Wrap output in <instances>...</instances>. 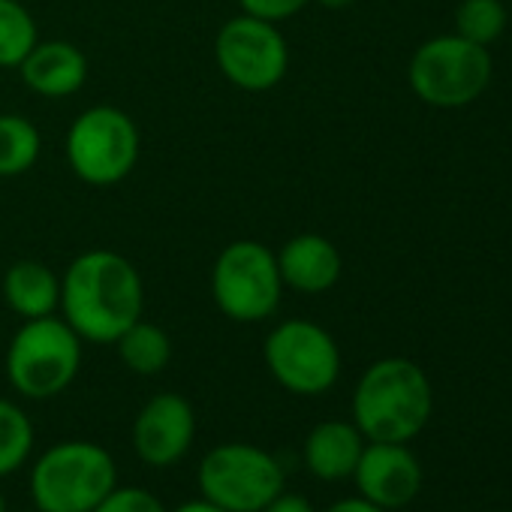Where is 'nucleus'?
Instances as JSON below:
<instances>
[{"instance_id":"obj_14","label":"nucleus","mask_w":512,"mask_h":512,"mask_svg":"<svg viewBox=\"0 0 512 512\" xmlns=\"http://www.w3.org/2000/svg\"><path fill=\"white\" fill-rule=\"evenodd\" d=\"M19 76L28 91L46 100H64L85 88L88 58L67 40H37L28 58L19 64Z\"/></svg>"},{"instance_id":"obj_29","label":"nucleus","mask_w":512,"mask_h":512,"mask_svg":"<svg viewBox=\"0 0 512 512\" xmlns=\"http://www.w3.org/2000/svg\"><path fill=\"white\" fill-rule=\"evenodd\" d=\"M509 19H512V10H509Z\"/></svg>"},{"instance_id":"obj_23","label":"nucleus","mask_w":512,"mask_h":512,"mask_svg":"<svg viewBox=\"0 0 512 512\" xmlns=\"http://www.w3.org/2000/svg\"><path fill=\"white\" fill-rule=\"evenodd\" d=\"M311 4H314V0H238L241 13L256 16V19H266V22H275V25L299 16Z\"/></svg>"},{"instance_id":"obj_5","label":"nucleus","mask_w":512,"mask_h":512,"mask_svg":"<svg viewBox=\"0 0 512 512\" xmlns=\"http://www.w3.org/2000/svg\"><path fill=\"white\" fill-rule=\"evenodd\" d=\"M284 290L275 250L256 238L229 241L211 266V299L232 323H266Z\"/></svg>"},{"instance_id":"obj_15","label":"nucleus","mask_w":512,"mask_h":512,"mask_svg":"<svg viewBox=\"0 0 512 512\" xmlns=\"http://www.w3.org/2000/svg\"><path fill=\"white\" fill-rule=\"evenodd\" d=\"M365 443L368 440L350 419H326L308 431L302 446V461L314 479L344 482L353 476Z\"/></svg>"},{"instance_id":"obj_7","label":"nucleus","mask_w":512,"mask_h":512,"mask_svg":"<svg viewBox=\"0 0 512 512\" xmlns=\"http://www.w3.org/2000/svg\"><path fill=\"white\" fill-rule=\"evenodd\" d=\"M494 61L485 46L458 34L425 40L407 67L413 94L434 109H464L479 100L491 82Z\"/></svg>"},{"instance_id":"obj_30","label":"nucleus","mask_w":512,"mask_h":512,"mask_svg":"<svg viewBox=\"0 0 512 512\" xmlns=\"http://www.w3.org/2000/svg\"><path fill=\"white\" fill-rule=\"evenodd\" d=\"M31 512H40V509H31Z\"/></svg>"},{"instance_id":"obj_3","label":"nucleus","mask_w":512,"mask_h":512,"mask_svg":"<svg viewBox=\"0 0 512 512\" xmlns=\"http://www.w3.org/2000/svg\"><path fill=\"white\" fill-rule=\"evenodd\" d=\"M28 482L40 512H91L118 485V464L94 440H61L34 458Z\"/></svg>"},{"instance_id":"obj_6","label":"nucleus","mask_w":512,"mask_h":512,"mask_svg":"<svg viewBox=\"0 0 512 512\" xmlns=\"http://www.w3.org/2000/svg\"><path fill=\"white\" fill-rule=\"evenodd\" d=\"M199 494L226 512H263L287 491L284 464L256 443H217L196 470Z\"/></svg>"},{"instance_id":"obj_2","label":"nucleus","mask_w":512,"mask_h":512,"mask_svg":"<svg viewBox=\"0 0 512 512\" xmlns=\"http://www.w3.org/2000/svg\"><path fill=\"white\" fill-rule=\"evenodd\" d=\"M353 425L371 443H410L434 413L428 374L404 356H386L365 368L353 389Z\"/></svg>"},{"instance_id":"obj_16","label":"nucleus","mask_w":512,"mask_h":512,"mask_svg":"<svg viewBox=\"0 0 512 512\" xmlns=\"http://www.w3.org/2000/svg\"><path fill=\"white\" fill-rule=\"evenodd\" d=\"M4 302L19 320L52 317L61 308V278L40 260H16L4 275Z\"/></svg>"},{"instance_id":"obj_25","label":"nucleus","mask_w":512,"mask_h":512,"mask_svg":"<svg viewBox=\"0 0 512 512\" xmlns=\"http://www.w3.org/2000/svg\"><path fill=\"white\" fill-rule=\"evenodd\" d=\"M323 512H386V509L374 506L365 497H344V500H335L332 506H326Z\"/></svg>"},{"instance_id":"obj_27","label":"nucleus","mask_w":512,"mask_h":512,"mask_svg":"<svg viewBox=\"0 0 512 512\" xmlns=\"http://www.w3.org/2000/svg\"><path fill=\"white\" fill-rule=\"evenodd\" d=\"M314 4H320V7H326V10H347V7L356 4V0H314Z\"/></svg>"},{"instance_id":"obj_8","label":"nucleus","mask_w":512,"mask_h":512,"mask_svg":"<svg viewBox=\"0 0 512 512\" xmlns=\"http://www.w3.org/2000/svg\"><path fill=\"white\" fill-rule=\"evenodd\" d=\"M142 136L136 121L109 103L91 106L73 118L64 154L73 175L91 187H115L121 184L139 163Z\"/></svg>"},{"instance_id":"obj_18","label":"nucleus","mask_w":512,"mask_h":512,"mask_svg":"<svg viewBox=\"0 0 512 512\" xmlns=\"http://www.w3.org/2000/svg\"><path fill=\"white\" fill-rule=\"evenodd\" d=\"M43 136L37 124L25 115H0V178H19L31 172L40 160Z\"/></svg>"},{"instance_id":"obj_12","label":"nucleus","mask_w":512,"mask_h":512,"mask_svg":"<svg viewBox=\"0 0 512 512\" xmlns=\"http://www.w3.org/2000/svg\"><path fill=\"white\" fill-rule=\"evenodd\" d=\"M356 482L359 497L371 500L374 506L392 512L413 503L422 491V464L410 443H365L362 458L350 476Z\"/></svg>"},{"instance_id":"obj_11","label":"nucleus","mask_w":512,"mask_h":512,"mask_svg":"<svg viewBox=\"0 0 512 512\" xmlns=\"http://www.w3.org/2000/svg\"><path fill=\"white\" fill-rule=\"evenodd\" d=\"M196 440V410L178 392L151 395L133 419V452L148 467L178 464Z\"/></svg>"},{"instance_id":"obj_26","label":"nucleus","mask_w":512,"mask_h":512,"mask_svg":"<svg viewBox=\"0 0 512 512\" xmlns=\"http://www.w3.org/2000/svg\"><path fill=\"white\" fill-rule=\"evenodd\" d=\"M172 512H226V509H220V506L208 503L205 497H196V500H187V503L175 506Z\"/></svg>"},{"instance_id":"obj_9","label":"nucleus","mask_w":512,"mask_h":512,"mask_svg":"<svg viewBox=\"0 0 512 512\" xmlns=\"http://www.w3.org/2000/svg\"><path fill=\"white\" fill-rule=\"evenodd\" d=\"M263 359L275 383L302 398L326 395L344 365L338 341L314 320L278 323L263 344Z\"/></svg>"},{"instance_id":"obj_21","label":"nucleus","mask_w":512,"mask_h":512,"mask_svg":"<svg viewBox=\"0 0 512 512\" xmlns=\"http://www.w3.org/2000/svg\"><path fill=\"white\" fill-rule=\"evenodd\" d=\"M506 25L509 10L503 0H461L455 10V34L485 49L503 37Z\"/></svg>"},{"instance_id":"obj_24","label":"nucleus","mask_w":512,"mask_h":512,"mask_svg":"<svg viewBox=\"0 0 512 512\" xmlns=\"http://www.w3.org/2000/svg\"><path fill=\"white\" fill-rule=\"evenodd\" d=\"M263 512H317L314 503L305 497V494H296V491H284L278 494Z\"/></svg>"},{"instance_id":"obj_10","label":"nucleus","mask_w":512,"mask_h":512,"mask_svg":"<svg viewBox=\"0 0 512 512\" xmlns=\"http://www.w3.org/2000/svg\"><path fill=\"white\" fill-rule=\"evenodd\" d=\"M214 61L229 85L263 94L284 82L290 70V43L275 22L238 13L217 31Z\"/></svg>"},{"instance_id":"obj_13","label":"nucleus","mask_w":512,"mask_h":512,"mask_svg":"<svg viewBox=\"0 0 512 512\" xmlns=\"http://www.w3.org/2000/svg\"><path fill=\"white\" fill-rule=\"evenodd\" d=\"M275 256H278L284 287L302 296L329 293L341 281V272H344V260L335 241L317 232L293 235L290 241H284V247Z\"/></svg>"},{"instance_id":"obj_28","label":"nucleus","mask_w":512,"mask_h":512,"mask_svg":"<svg viewBox=\"0 0 512 512\" xmlns=\"http://www.w3.org/2000/svg\"><path fill=\"white\" fill-rule=\"evenodd\" d=\"M0 512H10V506H7V497H4V491H0Z\"/></svg>"},{"instance_id":"obj_20","label":"nucleus","mask_w":512,"mask_h":512,"mask_svg":"<svg viewBox=\"0 0 512 512\" xmlns=\"http://www.w3.org/2000/svg\"><path fill=\"white\" fill-rule=\"evenodd\" d=\"M37 40V19L22 0H0V70H19Z\"/></svg>"},{"instance_id":"obj_17","label":"nucleus","mask_w":512,"mask_h":512,"mask_svg":"<svg viewBox=\"0 0 512 512\" xmlns=\"http://www.w3.org/2000/svg\"><path fill=\"white\" fill-rule=\"evenodd\" d=\"M112 347L118 350V359L124 362V368H130L139 377H154L166 371V365L172 362L169 332L145 317H139Z\"/></svg>"},{"instance_id":"obj_22","label":"nucleus","mask_w":512,"mask_h":512,"mask_svg":"<svg viewBox=\"0 0 512 512\" xmlns=\"http://www.w3.org/2000/svg\"><path fill=\"white\" fill-rule=\"evenodd\" d=\"M91 512H169L163 500L142 485H115Z\"/></svg>"},{"instance_id":"obj_4","label":"nucleus","mask_w":512,"mask_h":512,"mask_svg":"<svg viewBox=\"0 0 512 512\" xmlns=\"http://www.w3.org/2000/svg\"><path fill=\"white\" fill-rule=\"evenodd\" d=\"M82 338L64 317L22 320L7 347L10 386L28 401H52L67 392L82 368Z\"/></svg>"},{"instance_id":"obj_1","label":"nucleus","mask_w":512,"mask_h":512,"mask_svg":"<svg viewBox=\"0 0 512 512\" xmlns=\"http://www.w3.org/2000/svg\"><path fill=\"white\" fill-rule=\"evenodd\" d=\"M58 311L85 344H115L145 317L142 275L115 250H85L61 278Z\"/></svg>"},{"instance_id":"obj_19","label":"nucleus","mask_w":512,"mask_h":512,"mask_svg":"<svg viewBox=\"0 0 512 512\" xmlns=\"http://www.w3.org/2000/svg\"><path fill=\"white\" fill-rule=\"evenodd\" d=\"M37 443L34 422L28 410L16 401L0 398V479L19 473Z\"/></svg>"}]
</instances>
